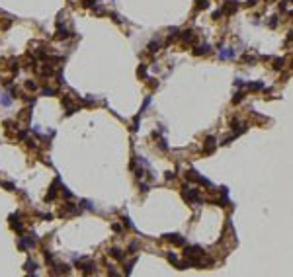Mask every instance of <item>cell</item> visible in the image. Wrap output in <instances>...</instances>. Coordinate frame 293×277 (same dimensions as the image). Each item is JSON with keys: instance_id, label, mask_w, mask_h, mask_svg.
Listing matches in <instances>:
<instances>
[{"instance_id": "obj_1", "label": "cell", "mask_w": 293, "mask_h": 277, "mask_svg": "<svg viewBox=\"0 0 293 277\" xmlns=\"http://www.w3.org/2000/svg\"><path fill=\"white\" fill-rule=\"evenodd\" d=\"M35 246V238H29V236H24L22 242H20V248L25 250V248H33Z\"/></svg>"}, {"instance_id": "obj_2", "label": "cell", "mask_w": 293, "mask_h": 277, "mask_svg": "<svg viewBox=\"0 0 293 277\" xmlns=\"http://www.w3.org/2000/svg\"><path fill=\"white\" fill-rule=\"evenodd\" d=\"M10 221H12V228H14V230H18V232H22V230H24L22 222L18 221V215H12V217H10Z\"/></svg>"}, {"instance_id": "obj_3", "label": "cell", "mask_w": 293, "mask_h": 277, "mask_svg": "<svg viewBox=\"0 0 293 277\" xmlns=\"http://www.w3.org/2000/svg\"><path fill=\"white\" fill-rule=\"evenodd\" d=\"M55 37H57V39H67V37H71V33L67 31L65 25H63V28L59 25V29H57V35H55Z\"/></svg>"}, {"instance_id": "obj_4", "label": "cell", "mask_w": 293, "mask_h": 277, "mask_svg": "<svg viewBox=\"0 0 293 277\" xmlns=\"http://www.w3.org/2000/svg\"><path fill=\"white\" fill-rule=\"evenodd\" d=\"M110 256H111V258H115V260H123V254H121V250H117V248H111L110 250Z\"/></svg>"}, {"instance_id": "obj_5", "label": "cell", "mask_w": 293, "mask_h": 277, "mask_svg": "<svg viewBox=\"0 0 293 277\" xmlns=\"http://www.w3.org/2000/svg\"><path fill=\"white\" fill-rule=\"evenodd\" d=\"M35 269H37V264H35V262H28V264H25V271L35 273Z\"/></svg>"}, {"instance_id": "obj_6", "label": "cell", "mask_w": 293, "mask_h": 277, "mask_svg": "<svg viewBox=\"0 0 293 277\" xmlns=\"http://www.w3.org/2000/svg\"><path fill=\"white\" fill-rule=\"evenodd\" d=\"M43 94H45V96H55V94H57V90H55V88H51V86H45V88H43Z\"/></svg>"}, {"instance_id": "obj_7", "label": "cell", "mask_w": 293, "mask_h": 277, "mask_svg": "<svg viewBox=\"0 0 293 277\" xmlns=\"http://www.w3.org/2000/svg\"><path fill=\"white\" fill-rule=\"evenodd\" d=\"M25 88H28V90H31V92H33V90H37V84H35L33 80H28V82H25Z\"/></svg>"}, {"instance_id": "obj_8", "label": "cell", "mask_w": 293, "mask_h": 277, "mask_svg": "<svg viewBox=\"0 0 293 277\" xmlns=\"http://www.w3.org/2000/svg\"><path fill=\"white\" fill-rule=\"evenodd\" d=\"M12 104V98H10V94H4V98H2V105H10Z\"/></svg>"}, {"instance_id": "obj_9", "label": "cell", "mask_w": 293, "mask_h": 277, "mask_svg": "<svg viewBox=\"0 0 293 277\" xmlns=\"http://www.w3.org/2000/svg\"><path fill=\"white\" fill-rule=\"evenodd\" d=\"M82 4H84V6H96L98 0H82Z\"/></svg>"}, {"instance_id": "obj_10", "label": "cell", "mask_w": 293, "mask_h": 277, "mask_svg": "<svg viewBox=\"0 0 293 277\" xmlns=\"http://www.w3.org/2000/svg\"><path fill=\"white\" fill-rule=\"evenodd\" d=\"M111 20H114V22H117V24L121 22V18H119V16H117V14H111Z\"/></svg>"}]
</instances>
